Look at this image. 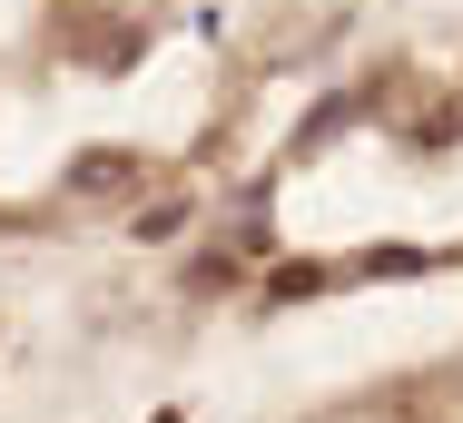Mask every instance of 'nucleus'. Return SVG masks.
<instances>
[{
  "label": "nucleus",
  "instance_id": "nucleus-1",
  "mask_svg": "<svg viewBox=\"0 0 463 423\" xmlns=\"http://www.w3.org/2000/svg\"><path fill=\"white\" fill-rule=\"evenodd\" d=\"M138 158H128V148H99V158H80V168H70V197H128V187H138Z\"/></svg>",
  "mask_w": 463,
  "mask_h": 423
},
{
  "label": "nucleus",
  "instance_id": "nucleus-2",
  "mask_svg": "<svg viewBox=\"0 0 463 423\" xmlns=\"http://www.w3.org/2000/svg\"><path fill=\"white\" fill-rule=\"evenodd\" d=\"M316 286H326V266H277V306L286 296H316Z\"/></svg>",
  "mask_w": 463,
  "mask_h": 423
}]
</instances>
